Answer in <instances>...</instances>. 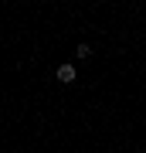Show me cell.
<instances>
[{
    "label": "cell",
    "mask_w": 146,
    "mask_h": 153,
    "mask_svg": "<svg viewBox=\"0 0 146 153\" xmlns=\"http://www.w3.org/2000/svg\"><path fill=\"white\" fill-rule=\"evenodd\" d=\"M75 78H78V71H75V65H58V82H75Z\"/></svg>",
    "instance_id": "1"
},
{
    "label": "cell",
    "mask_w": 146,
    "mask_h": 153,
    "mask_svg": "<svg viewBox=\"0 0 146 153\" xmlns=\"http://www.w3.org/2000/svg\"><path fill=\"white\" fill-rule=\"evenodd\" d=\"M75 55H78V58H92V48H88V44H78Z\"/></svg>",
    "instance_id": "2"
}]
</instances>
